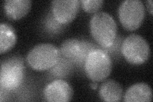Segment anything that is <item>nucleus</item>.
<instances>
[{
    "label": "nucleus",
    "mask_w": 153,
    "mask_h": 102,
    "mask_svg": "<svg viewBox=\"0 0 153 102\" xmlns=\"http://www.w3.org/2000/svg\"><path fill=\"white\" fill-rule=\"evenodd\" d=\"M121 51L126 60L133 65H141L149 58V43L142 36L133 33L128 36L122 43Z\"/></svg>",
    "instance_id": "obj_5"
},
{
    "label": "nucleus",
    "mask_w": 153,
    "mask_h": 102,
    "mask_svg": "<svg viewBox=\"0 0 153 102\" xmlns=\"http://www.w3.org/2000/svg\"><path fill=\"white\" fill-rule=\"evenodd\" d=\"M72 87L66 81L57 79L48 84L44 90L45 98L48 101L66 102L72 99Z\"/></svg>",
    "instance_id": "obj_8"
},
{
    "label": "nucleus",
    "mask_w": 153,
    "mask_h": 102,
    "mask_svg": "<svg viewBox=\"0 0 153 102\" xmlns=\"http://www.w3.org/2000/svg\"><path fill=\"white\" fill-rule=\"evenodd\" d=\"M152 100V92L151 87L143 82L130 86L124 96V101L127 102L151 101Z\"/></svg>",
    "instance_id": "obj_9"
},
{
    "label": "nucleus",
    "mask_w": 153,
    "mask_h": 102,
    "mask_svg": "<svg viewBox=\"0 0 153 102\" xmlns=\"http://www.w3.org/2000/svg\"><path fill=\"white\" fill-rule=\"evenodd\" d=\"M25 75V65L20 56L9 57L1 63L0 84L6 90H15L22 84Z\"/></svg>",
    "instance_id": "obj_4"
},
{
    "label": "nucleus",
    "mask_w": 153,
    "mask_h": 102,
    "mask_svg": "<svg viewBox=\"0 0 153 102\" xmlns=\"http://www.w3.org/2000/svg\"><path fill=\"white\" fill-rule=\"evenodd\" d=\"M60 57L61 52L58 47L50 43H42L29 52L27 61L33 69L44 71L56 65Z\"/></svg>",
    "instance_id": "obj_3"
},
{
    "label": "nucleus",
    "mask_w": 153,
    "mask_h": 102,
    "mask_svg": "<svg viewBox=\"0 0 153 102\" xmlns=\"http://www.w3.org/2000/svg\"><path fill=\"white\" fill-rule=\"evenodd\" d=\"M103 0H82L80 4L84 10L88 13H95L98 12L103 6Z\"/></svg>",
    "instance_id": "obj_14"
},
{
    "label": "nucleus",
    "mask_w": 153,
    "mask_h": 102,
    "mask_svg": "<svg viewBox=\"0 0 153 102\" xmlns=\"http://www.w3.org/2000/svg\"><path fill=\"white\" fill-rule=\"evenodd\" d=\"M90 31L94 39L103 48L113 45L117 36V26L112 16L105 12L94 14L89 22Z\"/></svg>",
    "instance_id": "obj_1"
},
{
    "label": "nucleus",
    "mask_w": 153,
    "mask_h": 102,
    "mask_svg": "<svg viewBox=\"0 0 153 102\" xmlns=\"http://www.w3.org/2000/svg\"><path fill=\"white\" fill-rule=\"evenodd\" d=\"M118 13L123 26L127 30L133 31L141 26L146 10L140 0H125L119 5Z\"/></svg>",
    "instance_id": "obj_6"
},
{
    "label": "nucleus",
    "mask_w": 153,
    "mask_h": 102,
    "mask_svg": "<svg viewBox=\"0 0 153 102\" xmlns=\"http://www.w3.org/2000/svg\"><path fill=\"white\" fill-rule=\"evenodd\" d=\"M31 3L30 0H7L4 1V12L9 19L18 20L30 11Z\"/></svg>",
    "instance_id": "obj_11"
},
{
    "label": "nucleus",
    "mask_w": 153,
    "mask_h": 102,
    "mask_svg": "<svg viewBox=\"0 0 153 102\" xmlns=\"http://www.w3.org/2000/svg\"><path fill=\"white\" fill-rule=\"evenodd\" d=\"M147 3V7L148 8V10L149 11L151 15H152V0H148L146 1Z\"/></svg>",
    "instance_id": "obj_15"
},
{
    "label": "nucleus",
    "mask_w": 153,
    "mask_h": 102,
    "mask_svg": "<svg viewBox=\"0 0 153 102\" xmlns=\"http://www.w3.org/2000/svg\"><path fill=\"white\" fill-rule=\"evenodd\" d=\"M80 7L79 0H55L52 1V16L61 24L71 22L77 15Z\"/></svg>",
    "instance_id": "obj_7"
},
{
    "label": "nucleus",
    "mask_w": 153,
    "mask_h": 102,
    "mask_svg": "<svg viewBox=\"0 0 153 102\" xmlns=\"http://www.w3.org/2000/svg\"><path fill=\"white\" fill-rule=\"evenodd\" d=\"M100 97L105 101H121L123 95L121 85L117 81L108 79L103 82L99 89Z\"/></svg>",
    "instance_id": "obj_12"
},
{
    "label": "nucleus",
    "mask_w": 153,
    "mask_h": 102,
    "mask_svg": "<svg viewBox=\"0 0 153 102\" xmlns=\"http://www.w3.org/2000/svg\"><path fill=\"white\" fill-rule=\"evenodd\" d=\"M82 40L72 38L63 41L59 50L61 54L66 59L70 60L79 65H82Z\"/></svg>",
    "instance_id": "obj_10"
},
{
    "label": "nucleus",
    "mask_w": 153,
    "mask_h": 102,
    "mask_svg": "<svg viewBox=\"0 0 153 102\" xmlns=\"http://www.w3.org/2000/svg\"><path fill=\"white\" fill-rule=\"evenodd\" d=\"M17 35L14 28L8 23L2 22L0 25V53L9 51L15 45Z\"/></svg>",
    "instance_id": "obj_13"
},
{
    "label": "nucleus",
    "mask_w": 153,
    "mask_h": 102,
    "mask_svg": "<svg viewBox=\"0 0 153 102\" xmlns=\"http://www.w3.org/2000/svg\"><path fill=\"white\" fill-rule=\"evenodd\" d=\"M91 88H92V89H95L97 88V84L96 83V82H94V83L91 84Z\"/></svg>",
    "instance_id": "obj_16"
},
{
    "label": "nucleus",
    "mask_w": 153,
    "mask_h": 102,
    "mask_svg": "<svg viewBox=\"0 0 153 102\" xmlns=\"http://www.w3.org/2000/svg\"><path fill=\"white\" fill-rule=\"evenodd\" d=\"M84 66L89 79L94 82H100L106 79L111 74L112 62L107 52L98 47L89 53Z\"/></svg>",
    "instance_id": "obj_2"
}]
</instances>
